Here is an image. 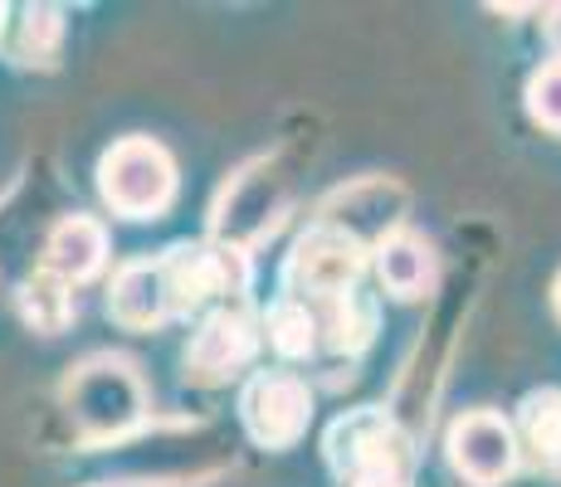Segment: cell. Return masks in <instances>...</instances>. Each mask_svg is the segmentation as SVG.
Returning <instances> with one entry per match:
<instances>
[{
    "label": "cell",
    "instance_id": "cell-9",
    "mask_svg": "<svg viewBox=\"0 0 561 487\" xmlns=\"http://www.w3.org/2000/svg\"><path fill=\"white\" fill-rule=\"evenodd\" d=\"M517 429L493 409H469L449 425L445 434V453L455 463V473L473 487H499L513 478L517 468Z\"/></svg>",
    "mask_w": 561,
    "mask_h": 487
},
{
    "label": "cell",
    "instance_id": "cell-21",
    "mask_svg": "<svg viewBox=\"0 0 561 487\" xmlns=\"http://www.w3.org/2000/svg\"><path fill=\"white\" fill-rule=\"evenodd\" d=\"M5 20H10V5H0V35H5Z\"/></svg>",
    "mask_w": 561,
    "mask_h": 487
},
{
    "label": "cell",
    "instance_id": "cell-11",
    "mask_svg": "<svg viewBox=\"0 0 561 487\" xmlns=\"http://www.w3.org/2000/svg\"><path fill=\"white\" fill-rule=\"evenodd\" d=\"M107 317L127 332H152L176 317L161 258H133V264L117 268L113 283H107Z\"/></svg>",
    "mask_w": 561,
    "mask_h": 487
},
{
    "label": "cell",
    "instance_id": "cell-17",
    "mask_svg": "<svg viewBox=\"0 0 561 487\" xmlns=\"http://www.w3.org/2000/svg\"><path fill=\"white\" fill-rule=\"evenodd\" d=\"M312 312H318V322H322V351H332V356H357L376 332V308L362 298V292L318 302Z\"/></svg>",
    "mask_w": 561,
    "mask_h": 487
},
{
    "label": "cell",
    "instance_id": "cell-22",
    "mask_svg": "<svg viewBox=\"0 0 561 487\" xmlns=\"http://www.w3.org/2000/svg\"><path fill=\"white\" fill-rule=\"evenodd\" d=\"M362 487H405V483H362Z\"/></svg>",
    "mask_w": 561,
    "mask_h": 487
},
{
    "label": "cell",
    "instance_id": "cell-20",
    "mask_svg": "<svg viewBox=\"0 0 561 487\" xmlns=\"http://www.w3.org/2000/svg\"><path fill=\"white\" fill-rule=\"evenodd\" d=\"M552 302H557V317H561V274H557V283H552Z\"/></svg>",
    "mask_w": 561,
    "mask_h": 487
},
{
    "label": "cell",
    "instance_id": "cell-15",
    "mask_svg": "<svg viewBox=\"0 0 561 487\" xmlns=\"http://www.w3.org/2000/svg\"><path fill=\"white\" fill-rule=\"evenodd\" d=\"M79 302H73V283H64L54 268H35V274L20 283V317L30 322L45 337H59L64 327L73 322Z\"/></svg>",
    "mask_w": 561,
    "mask_h": 487
},
{
    "label": "cell",
    "instance_id": "cell-8",
    "mask_svg": "<svg viewBox=\"0 0 561 487\" xmlns=\"http://www.w3.org/2000/svg\"><path fill=\"white\" fill-rule=\"evenodd\" d=\"M405 190L386 176H366L352 181V186L332 190L318 210V224H332V230L352 234L366 254H376L391 234L405 230Z\"/></svg>",
    "mask_w": 561,
    "mask_h": 487
},
{
    "label": "cell",
    "instance_id": "cell-23",
    "mask_svg": "<svg viewBox=\"0 0 561 487\" xmlns=\"http://www.w3.org/2000/svg\"><path fill=\"white\" fill-rule=\"evenodd\" d=\"M557 39H561V20H557Z\"/></svg>",
    "mask_w": 561,
    "mask_h": 487
},
{
    "label": "cell",
    "instance_id": "cell-13",
    "mask_svg": "<svg viewBox=\"0 0 561 487\" xmlns=\"http://www.w3.org/2000/svg\"><path fill=\"white\" fill-rule=\"evenodd\" d=\"M376 278H381V288L391 292V298H420L430 283H435V248L420 240L415 230H401L391 234L381 248H376Z\"/></svg>",
    "mask_w": 561,
    "mask_h": 487
},
{
    "label": "cell",
    "instance_id": "cell-16",
    "mask_svg": "<svg viewBox=\"0 0 561 487\" xmlns=\"http://www.w3.org/2000/svg\"><path fill=\"white\" fill-rule=\"evenodd\" d=\"M264 341L274 346L284 361H308V356L322 351V322L308 302L278 298L274 308L264 312Z\"/></svg>",
    "mask_w": 561,
    "mask_h": 487
},
{
    "label": "cell",
    "instance_id": "cell-14",
    "mask_svg": "<svg viewBox=\"0 0 561 487\" xmlns=\"http://www.w3.org/2000/svg\"><path fill=\"white\" fill-rule=\"evenodd\" d=\"M517 443L533 453L542 468L561 473V390H533L517 409Z\"/></svg>",
    "mask_w": 561,
    "mask_h": 487
},
{
    "label": "cell",
    "instance_id": "cell-3",
    "mask_svg": "<svg viewBox=\"0 0 561 487\" xmlns=\"http://www.w3.org/2000/svg\"><path fill=\"white\" fill-rule=\"evenodd\" d=\"M167 268V288H171V308L176 317H210L225 308H244L250 292V254L230 248L220 240H201V244H176L161 254Z\"/></svg>",
    "mask_w": 561,
    "mask_h": 487
},
{
    "label": "cell",
    "instance_id": "cell-5",
    "mask_svg": "<svg viewBox=\"0 0 561 487\" xmlns=\"http://www.w3.org/2000/svg\"><path fill=\"white\" fill-rule=\"evenodd\" d=\"M362 268H366V248L352 240V234L312 220L308 230L298 234L294 254H288V264H284V298H298V302H308V308L347 298V292H357Z\"/></svg>",
    "mask_w": 561,
    "mask_h": 487
},
{
    "label": "cell",
    "instance_id": "cell-10",
    "mask_svg": "<svg viewBox=\"0 0 561 487\" xmlns=\"http://www.w3.org/2000/svg\"><path fill=\"white\" fill-rule=\"evenodd\" d=\"M264 332L250 322L244 308H225L201 317V327L186 341V381L191 385H225L254 361Z\"/></svg>",
    "mask_w": 561,
    "mask_h": 487
},
{
    "label": "cell",
    "instance_id": "cell-12",
    "mask_svg": "<svg viewBox=\"0 0 561 487\" xmlns=\"http://www.w3.org/2000/svg\"><path fill=\"white\" fill-rule=\"evenodd\" d=\"M107 264V230L93 214H69V220H59L49 230L45 240V268L64 278V283H89V278H99Z\"/></svg>",
    "mask_w": 561,
    "mask_h": 487
},
{
    "label": "cell",
    "instance_id": "cell-18",
    "mask_svg": "<svg viewBox=\"0 0 561 487\" xmlns=\"http://www.w3.org/2000/svg\"><path fill=\"white\" fill-rule=\"evenodd\" d=\"M59 39H64V20L54 5H30L20 15V35H15V59L25 69H49L54 54H59Z\"/></svg>",
    "mask_w": 561,
    "mask_h": 487
},
{
    "label": "cell",
    "instance_id": "cell-2",
    "mask_svg": "<svg viewBox=\"0 0 561 487\" xmlns=\"http://www.w3.org/2000/svg\"><path fill=\"white\" fill-rule=\"evenodd\" d=\"M328 463L342 487L362 483H405L410 487V463H415V443L396 415L386 409H352L328 429Z\"/></svg>",
    "mask_w": 561,
    "mask_h": 487
},
{
    "label": "cell",
    "instance_id": "cell-4",
    "mask_svg": "<svg viewBox=\"0 0 561 487\" xmlns=\"http://www.w3.org/2000/svg\"><path fill=\"white\" fill-rule=\"evenodd\" d=\"M99 195L123 220H157L176 200V161L152 137H123L99 161Z\"/></svg>",
    "mask_w": 561,
    "mask_h": 487
},
{
    "label": "cell",
    "instance_id": "cell-6",
    "mask_svg": "<svg viewBox=\"0 0 561 487\" xmlns=\"http://www.w3.org/2000/svg\"><path fill=\"white\" fill-rule=\"evenodd\" d=\"M288 200H294L288 195V176H278V166L268 156L254 161V166H244L225 186L220 205H215V240L250 254L259 240H268L284 224Z\"/></svg>",
    "mask_w": 561,
    "mask_h": 487
},
{
    "label": "cell",
    "instance_id": "cell-7",
    "mask_svg": "<svg viewBox=\"0 0 561 487\" xmlns=\"http://www.w3.org/2000/svg\"><path fill=\"white\" fill-rule=\"evenodd\" d=\"M240 425L259 449H294L312 425V390L298 371H254L240 390Z\"/></svg>",
    "mask_w": 561,
    "mask_h": 487
},
{
    "label": "cell",
    "instance_id": "cell-1",
    "mask_svg": "<svg viewBox=\"0 0 561 487\" xmlns=\"http://www.w3.org/2000/svg\"><path fill=\"white\" fill-rule=\"evenodd\" d=\"M64 409L73 419V434L89 443V449L127 443L152 419L147 381L133 356H123V351L83 356L69 371V381H64Z\"/></svg>",
    "mask_w": 561,
    "mask_h": 487
},
{
    "label": "cell",
    "instance_id": "cell-19",
    "mask_svg": "<svg viewBox=\"0 0 561 487\" xmlns=\"http://www.w3.org/2000/svg\"><path fill=\"white\" fill-rule=\"evenodd\" d=\"M527 113H533V123H542L547 132H561V54L547 59L542 69L527 79Z\"/></svg>",
    "mask_w": 561,
    "mask_h": 487
}]
</instances>
